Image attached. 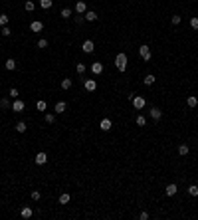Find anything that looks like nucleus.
Listing matches in <instances>:
<instances>
[{"label": "nucleus", "mask_w": 198, "mask_h": 220, "mask_svg": "<svg viewBox=\"0 0 198 220\" xmlns=\"http://www.w3.org/2000/svg\"><path fill=\"white\" fill-rule=\"evenodd\" d=\"M115 66H117L119 72H125L127 70V56L125 54H117L115 56Z\"/></svg>", "instance_id": "nucleus-1"}, {"label": "nucleus", "mask_w": 198, "mask_h": 220, "mask_svg": "<svg viewBox=\"0 0 198 220\" xmlns=\"http://www.w3.org/2000/svg\"><path fill=\"white\" fill-rule=\"evenodd\" d=\"M145 97H141V95H133V107H135V109H143V107H145Z\"/></svg>", "instance_id": "nucleus-2"}, {"label": "nucleus", "mask_w": 198, "mask_h": 220, "mask_svg": "<svg viewBox=\"0 0 198 220\" xmlns=\"http://www.w3.org/2000/svg\"><path fill=\"white\" fill-rule=\"evenodd\" d=\"M139 56H141L145 62H149V60H151V48H149V46H141V48H139Z\"/></svg>", "instance_id": "nucleus-3"}, {"label": "nucleus", "mask_w": 198, "mask_h": 220, "mask_svg": "<svg viewBox=\"0 0 198 220\" xmlns=\"http://www.w3.org/2000/svg\"><path fill=\"white\" fill-rule=\"evenodd\" d=\"M76 12H77V14H85V12H87V4H85L83 0H77V4H76Z\"/></svg>", "instance_id": "nucleus-4"}, {"label": "nucleus", "mask_w": 198, "mask_h": 220, "mask_svg": "<svg viewBox=\"0 0 198 220\" xmlns=\"http://www.w3.org/2000/svg\"><path fill=\"white\" fill-rule=\"evenodd\" d=\"M83 87L87 91H95V87H97V82H95V79H85L83 82Z\"/></svg>", "instance_id": "nucleus-5"}, {"label": "nucleus", "mask_w": 198, "mask_h": 220, "mask_svg": "<svg viewBox=\"0 0 198 220\" xmlns=\"http://www.w3.org/2000/svg\"><path fill=\"white\" fill-rule=\"evenodd\" d=\"M30 30H32V32H42V30H44V24L40 22V20H34L32 24H30Z\"/></svg>", "instance_id": "nucleus-6"}, {"label": "nucleus", "mask_w": 198, "mask_h": 220, "mask_svg": "<svg viewBox=\"0 0 198 220\" xmlns=\"http://www.w3.org/2000/svg\"><path fill=\"white\" fill-rule=\"evenodd\" d=\"M81 48H83V52H85V54H91V52L95 50V46H93V42H91V40H85Z\"/></svg>", "instance_id": "nucleus-7"}, {"label": "nucleus", "mask_w": 198, "mask_h": 220, "mask_svg": "<svg viewBox=\"0 0 198 220\" xmlns=\"http://www.w3.org/2000/svg\"><path fill=\"white\" fill-rule=\"evenodd\" d=\"M176 191H178V187H176L175 182H170L169 187H166V188H165V192H166V196H175V194H176Z\"/></svg>", "instance_id": "nucleus-8"}, {"label": "nucleus", "mask_w": 198, "mask_h": 220, "mask_svg": "<svg viewBox=\"0 0 198 220\" xmlns=\"http://www.w3.org/2000/svg\"><path fill=\"white\" fill-rule=\"evenodd\" d=\"M46 163H48V155L40 151V153L36 155V165H46Z\"/></svg>", "instance_id": "nucleus-9"}, {"label": "nucleus", "mask_w": 198, "mask_h": 220, "mask_svg": "<svg viewBox=\"0 0 198 220\" xmlns=\"http://www.w3.org/2000/svg\"><path fill=\"white\" fill-rule=\"evenodd\" d=\"M24 107H26V105H24L22 99H14V103H12V109H14V111H18V113H20V111H24Z\"/></svg>", "instance_id": "nucleus-10"}, {"label": "nucleus", "mask_w": 198, "mask_h": 220, "mask_svg": "<svg viewBox=\"0 0 198 220\" xmlns=\"http://www.w3.org/2000/svg\"><path fill=\"white\" fill-rule=\"evenodd\" d=\"M91 72L95 73V76H99V73L103 72V64H99V62H95V64H91Z\"/></svg>", "instance_id": "nucleus-11"}, {"label": "nucleus", "mask_w": 198, "mask_h": 220, "mask_svg": "<svg viewBox=\"0 0 198 220\" xmlns=\"http://www.w3.org/2000/svg\"><path fill=\"white\" fill-rule=\"evenodd\" d=\"M83 18L87 20V22H95V20H97V14H95L93 10H87V12L83 14Z\"/></svg>", "instance_id": "nucleus-12"}, {"label": "nucleus", "mask_w": 198, "mask_h": 220, "mask_svg": "<svg viewBox=\"0 0 198 220\" xmlns=\"http://www.w3.org/2000/svg\"><path fill=\"white\" fill-rule=\"evenodd\" d=\"M99 127H101V131H109L111 127H113V123H111V119H103L101 123H99Z\"/></svg>", "instance_id": "nucleus-13"}, {"label": "nucleus", "mask_w": 198, "mask_h": 220, "mask_svg": "<svg viewBox=\"0 0 198 220\" xmlns=\"http://www.w3.org/2000/svg\"><path fill=\"white\" fill-rule=\"evenodd\" d=\"M151 117H153L155 121H159L160 117H162V111H160L159 107H153V109H151Z\"/></svg>", "instance_id": "nucleus-14"}, {"label": "nucleus", "mask_w": 198, "mask_h": 220, "mask_svg": "<svg viewBox=\"0 0 198 220\" xmlns=\"http://www.w3.org/2000/svg\"><path fill=\"white\" fill-rule=\"evenodd\" d=\"M155 79H156V77L153 76V73H147L145 79H143V83H145V85H153V83H155Z\"/></svg>", "instance_id": "nucleus-15"}, {"label": "nucleus", "mask_w": 198, "mask_h": 220, "mask_svg": "<svg viewBox=\"0 0 198 220\" xmlns=\"http://www.w3.org/2000/svg\"><path fill=\"white\" fill-rule=\"evenodd\" d=\"M20 216H22V218H30V216H32V208H28V206H24L22 210H20Z\"/></svg>", "instance_id": "nucleus-16"}, {"label": "nucleus", "mask_w": 198, "mask_h": 220, "mask_svg": "<svg viewBox=\"0 0 198 220\" xmlns=\"http://www.w3.org/2000/svg\"><path fill=\"white\" fill-rule=\"evenodd\" d=\"M4 67L12 72V70H16V62L12 60V57H8V60H6V64H4Z\"/></svg>", "instance_id": "nucleus-17"}, {"label": "nucleus", "mask_w": 198, "mask_h": 220, "mask_svg": "<svg viewBox=\"0 0 198 220\" xmlns=\"http://www.w3.org/2000/svg\"><path fill=\"white\" fill-rule=\"evenodd\" d=\"M66 109H67V105L63 103V101H57L56 103V113H63Z\"/></svg>", "instance_id": "nucleus-18"}, {"label": "nucleus", "mask_w": 198, "mask_h": 220, "mask_svg": "<svg viewBox=\"0 0 198 220\" xmlns=\"http://www.w3.org/2000/svg\"><path fill=\"white\" fill-rule=\"evenodd\" d=\"M178 155H180V157H184V155H188V145H186V143L178 145Z\"/></svg>", "instance_id": "nucleus-19"}, {"label": "nucleus", "mask_w": 198, "mask_h": 220, "mask_svg": "<svg viewBox=\"0 0 198 220\" xmlns=\"http://www.w3.org/2000/svg\"><path fill=\"white\" fill-rule=\"evenodd\" d=\"M186 103H188V107H196L198 105V97L196 95H190L188 99H186Z\"/></svg>", "instance_id": "nucleus-20"}, {"label": "nucleus", "mask_w": 198, "mask_h": 220, "mask_svg": "<svg viewBox=\"0 0 198 220\" xmlns=\"http://www.w3.org/2000/svg\"><path fill=\"white\" fill-rule=\"evenodd\" d=\"M26 129H28V125L24 123V121H20V123H16V131H18V133H26Z\"/></svg>", "instance_id": "nucleus-21"}, {"label": "nucleus", "mask_w": 198, "mask_h": 220, "mask_svg": "<svg viewBox=\"0 0 198 220\" xmlns=\"http://www.w3.org/2000/svg\"><path fill=\"white\" fill-rule=\"evenodd\" d=\"M71 200V196L67 194V192H63V194H60V204H67V202Z\"/></svg>", "instance_id": "nucleus-22"}, {"label": "nucleus", "mask_w": 198, "mask_h": 220, "mask_svg": "<svg viewBox=\"0 0 198 220\" xmlns=\"http://www.w3.org/2000/svg\"><path fill=\"white\" fill-rule=\"evenodd\" d=\"M71 83H73V82H71L70 77H66V79H61V89H70V87H71Z\"/></svg>", "instance_id": "nucleus-23"}, {"label": "nucleus", "mask_w": 198, "mask_h": 220, "mask_svg": "<svg viewBox=\"0 0 198 220\" xmlns=\"http://www.w3.org/2000/svg\"><path fill=\"white\" fill-rule=\"evenodd\" d=\"M190 28L198 32V16H192V18H190Z\"/></svg>", "instance_id": "nucleus-24"}, {"label": "nucleus", "mask_w": 198, "mask_h": 220, "mask_svg": "<svg viewBox=\"0 0 198 220\" xmlns=\"http://www.w3.org/2000/svg\"><path fill=\"white\" fill-rule=\"evenodd\" d=\"M188 194L190 196H198V187H196V184H190V187H188Z\"/></svg>", "instance_id": "nucleus-25"}, {"label": "nucleus", "mask_w": 198, "mask_h": 220, "mask_svg": "<svg viewBox=\"0 0 198 220\" xmlns=\"http://www.w3.org/2000/svg\"><path fill=\"white\" fill-rule=\"evenodd\" d=\"M40 6H42L44 10H48V8H52V0H40Z\"/></svg>", "instance_id": "nucleus-26"}, {"label": "nucleus", "mask_w": 198, "mask_h": 220, "mask_svg": "<svg viewBox=\"0 0 198 220\" xmlns=\"http://www.w3.org/2000/svg\"><path fill=\"white\" fill-rule=\"evenodd\" d=\"M76 72L79 73V76H83V73H85V64H77V66H76Z\"/></svg>", "instance_id": "nucleus-27"}, {"label": "nucleus", "mask_w": 198, "mask_h": 220, "mask_svg": "<svg viewBox=\"0 0 198 220\" xmlns=\"http://www.w3.org/2000/svg\"><path fill=\"white\" fill-rule=\"evenodd\" d=\"M135 121H137V125H139V127H145V125H147V119L143 117V115H139V117H137Z\"/></svg>", "instance_id": "nucleus-28"}, {"label": "nucleus", "mask_w": 198, "mask_h": 220, "mask_svg": "<svg viewBox=\"0 0 198 220\" xmlns=\"http://www.w3.org/2000/svg\"><path fill=\"white\" fill-rule=\"evenodd\" d=\"M24 8L28 10V12H32V10H34V8H36V4H34L32 0H28V2H26V4H24Z\"/></svg>", "instance_id": "nucleus-29"}, {"label": "nucleus", "mask_w": 198, "mask_h": 220, "mask_svg": "<svg viewBox=\"0 0 198 220\" xmlns=\"http://www.w3.org/2000/svg\"><path fill=\"white\" fill-rule=\"evenodd\" d=\"M0 107H4V109H8V107H12V105H10V101L4 97V99H0Z\"/></svg>", "instance_id": "nucleus-30"}, {"label": "nucleus", "mask_w": 198, "mask_h": 220, "mask_svg": "<svg viewBox=\"0 0 198 220\" xmlns=\"http://www.w3.org/2000/svg\"><path fill=\"white\" fill-rule=\"evenodd\" d=\"M70 16H71V10L70 8H63V10H61V18H70Z\"/></svg>", "instance_id": "nucleus-31"}, {"label": "nucleus", "mask_w": 198, "mask_h": 220, "mask_svg": "<svg viewBox=\"0 0 198 220\" xmlns=\"http://www.w3.org/2000/svg\"><path fill=\"white\" fill-rule=\"evenodd\" d=\"M38 48H40V50L48 48V40H44V38H42V40H40V42H38Z\"/></svg>", "instance_id": "nucleus-32"}, {"label": "nucleus", "mask_w": 198, "mask_h": 220, "mask_svg": "<svg viewBox=\"0 0 198 220\" xmlns=\"http://www.w3.org/2000/svg\"><path fill=\"white\" fill-rule=\"evenodd\" d=\"M6 24H8V16L2 14V16H0V26H6Z\"/></svg>", "instance_id": "nucleus-33"}, {"label": "nucleus", "mask_w": 198, "mask_h": 220, "mask_svg": "<svg viewBox=\"0 0 198 220\" xmlns=\"http://www.w3.org/2000/svg\"><path fill=\"white\" fill-rule=\"evenodd\" d=\"M46 121H48V123H54V121H56V115H52V113H46Z\"/></svg>", "instance_id": "nucleus-34"}, {"label": "nucleus", "mask_w": 198, "mask_h": 220, "mask_svg": "<svg viewBox=\"0 0 198 220\" xmlns=\"http://www.w3.org/2000/svg\"><path fill=\"white\" fill-rule=\"evenodd\" d=\"M180 20H182L180 16H172V18H170V22H172L175 26H178V24H180Z\"/></svg>", "instance_id": "nucleus-35"}, {"label": "nucleus", "mask_w": 198, "mask_h": 220, "mask_svg": "<svg viewBox=\"0 0 198 220\" xmlns=\"http://www.w3.org/2000/svg\"><path fill=\"white\" fill-rule=\"evenodd\" d=\"M10 34H12V30L8 26H2V36H10Z\"/></svg>", "instance_id": "nucleus-36"}, {"label": "nucleus", "mask_w": 198, "mask_h": 220, "mask_svg": "<svg viewBox=\"0 0 198 220\" xmlns=\"http://www.w3.org/2000/svg\"><path fill=\"white\" fill-rule=\"evenodd\" d=\"M32 198H34V200H40V198H42L40 191H32Z\"/></svg>", "instance_id": "nucleus-37"}, {"label": "nucleus", "mask_w": 198, "mask_h": 220, "mask_svg": "<svg viewBox=\"0 0 198 220\" xmlns=\"http://www.w3.org/2000/svg\"><path fill=\"white\" fill-rule=\"evenodd\" d=\"M10 97H14V99H18V89H16V87H12V89H10Z\"/></svg>", "instance_id": "nucleus-38"}, {"label": "nucleus", "mask_w": 198, "mask_h": 220, "mask_svg": "<svg viewBox=\"0 0 198 220\" xmlns=\"http://www.w3.org/2000/svg\"><path fill=\"white\" fill-rule=\"evenodd\" d=\"M36 107H38L40 111H44V109H46V101H38V103H36Z\"/></svg>", "instance_id": "nucleus-39"}, {"label": "nucleus", "mask_w": 198, "mask_h": 220, "mask_svg": "<svg viewBox=\"0 0 198 220\" xmlns=\"http://www.w3.org/2000/svg\"><path fill=\"white\" fill-rule=\"evenodd\" d=\"M139 218H141V220H147V218H149V212H141V214H139Z\"/></svg>", "instance_id": "nucleus-40"}, {"label": "nucleus", "mask_w": 198, "mask_h": 220, "mask_svg": "<svg viewBox=\"0 0 198 220\" xmlns=\"http://www.w3.org/2000/svg\"><path fill=\"white\" fill-rule=\"evenodd\" d=\"M83 20H85L83 16H76V24H81V22H83Z\"/></svg>", "instance_id": "nucleus-41"}]
</instances>
